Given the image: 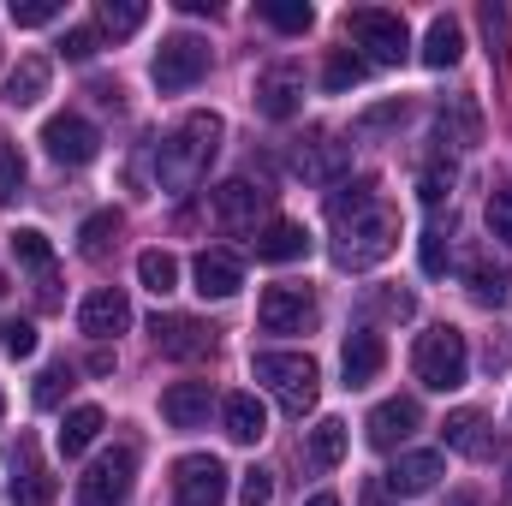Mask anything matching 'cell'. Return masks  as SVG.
<instances>
[{"instance_id": "obj_28", "label": "cell", "mask_w": 512, "mask_h": 506, "mask_svg": "<svg viewBox=\"0 0 512 506\" xmlns=\"http://www.w3.org/2000/svg\"><path fill=\"white\" fill-rule=\"evenodd\" d=\"M96 435H102V411H96V405H78V411H66V423H60V453L78 459V453H90Z\"/></svg>"}, {"instance_id": "obj_29", "label": "cell", "mask_w": 512, "mask_h": 506, "mask_svg": "<svg viewBox=\"0 0 512 506\" xmlns=\"http://www.w3.org/2000/svg\"><path fill=\"white\" fill-rule=\"evenodd\" d=\"M346 459V423L340 417H322L316 429H310V465L316 471H334Z\"/></svg>"}, {"instance_id": "obj_27", "label": "cell", "mask_w": 512, "mask_h": 506, "mask_svg": "<svg viewBox=\"0 0 512 506\" xmlns=\"http://www.w3.org/2000/svg\"><path fill=\"white\" fill-rule=\"evenodd\" d=\"M441 441L453 447V453H489V423H483V411H453L447 423H441Z\"/></svg>"}, {"instance_id": "obj_10", "label": "cell", "mask_w": 512, "mask_h": 506, "mask_svg": "<svg viewBox=\"0 0 512 506\" xmlns=\"http://www.w3.org/2000/svg\"><path fill=\"white\" fill-rule=\"evenodd\" d=\"M42 143H48V155H54L60 167H90L96 149H102V137H96V126H90L84 114H54V120L42 126Z\"/></svg>"}, {"instance_id": "obj_36", "label": "cell", "mask_w": 512, "mask_h": 506, "mask_svg": "<svg viewBox=\"0 0 512 506\" xmlns=\"http://www.w3.org/2000/svg\"><path fill=\"white\" fill-rule=\"evenodd\" d=\"M507 292H512L507 268H489V262H471V298H477V304H489V310H501V304H507Z\"/></svg>"}, {"instance_id": "obj_17", "label": "cell", "mask_w": 512, "mask_h": 506, "mask_svg": "<svg viewBox=\"0 0 512 506\" xmlns=\"http://www.w3.org/2000/svg\"><path fill=\"white\" fill-rule=\"evenodd\" d=\"M209 405H215L209 381H173V387L161 393V417H167L173 429H203V423H209Z\"/></svg>"}, {"instance_id": "obj_26", "label": "cell", "mask_w": 512, "mask_h": 506, "mask_svg": "<svg viewBox=\"0 0 512 506\" xmlns=\"http://www.w3.org/2000/svg\"><path fill=\"white\" fill-rule=\"evenodd\" d=\"M6 245H12V256H18L24 268H36V274H42V304H54V286H48V280H54V245H48L36 227H18Z\"/></svg>"}, {"instance_id": "obj_45", "label": "cell", "mask_w": 512, "mask_h": 506, "mask_svg": "<svg viewBox=\"0 0 512 506\" xmlns=\"http://www.w3.org/2000/svg\"><path fill=\"white\" fill-rule=\"evenodd\" d=\"M423 274H447V233H423Z\"/></svg>"}, {"instance_id": "obj_35", "label": "cell", "mask_w": 512, "mask_h": 506, "mask_svg": "<svg viewBox=\"0 0 512 506\" xmlns=\"http://www.w3.org/2000/svg\"><path fill=\"white\" fill-rule=\"evenodd\" d=\"M137 280H143L155 298H167V292L179 286V262H173L167 251H143L137 256Z\"/></svg>"}, {"instance_id": "obj_41", "label": "cell", "mask_w": 512, "mask_h": 506, "mask_svg": "<svg viewBox=\"0 0 512 506\" xmlns=\"http://www.w3.org/2000/svg\"><path fill=\"white\" fill-rule=\"evenodd\" d=\"M96 48H102V36H96L90 24H78V30L60 36V54H66V60H96Z\"/></svg>"}, {"instance_id": "obj_44", "label": "cell", "mask_w": 512, "mask_h": 506, "mask_svg": "<svg viewBox=\"0 0 512 506\" xmlns=\"http://www.w3.org/2000/svg\"><path fill=\"white\" fill-rule=\"evenodd\" d=\"M239 495H245V506H268L274 501V471H245V483H239Z\"/></svg>"}, {"instance_id": "obj_21", "label": "cell", "mask_w": 512, "mask_h": 506, "mask_svg": "<svg viewBox=\"0 0 512 506\" xmlns=\"http://www.w3.org/2000/svg\"><path fill=\"white\" fill-rule=\"evenodd\" d=\"M292 167H298L304 179H316V185H328V179H334V173L346 167V149H340V143H334L328 131H316L310 143H298V149H292Z\"/></svg>"}, {"instance_id": "obj_8", "label": "cell", "mask_w": 512, "mask_h": 506, "mask_svg": "<svg viewBox=\"0 0 512 506\" xmlns=\"http://www.w3.org/2000/svg\"><path fill=\"white\" fill-rule=\"evenodd\" d=\"M227 501V465L215 453H191L173 465V506H221Z\"/></svg>"}, {"instance_id": "obj_37", "label": "cell", "mask_w": 512, "mask_h": 506, "mask_svg": "<svg viewBox=\"0 0 512 506\" xmlns=\"http://www.w3.org/2000/svg\"><path fill=\"white\" fill-rule=\"evenodd\" d=\"M417 197H423L429 209H435L441 197H453V161H447V155H429V161H423V173H417Z\"/></svg>"}, {"instance_id": "obj_4", "label": "cell", "mask_w": 512, "mask_h": 506, "mask_svg": "<svg viewBox=\"0 0 512 506\" xmlns=\"http://www.w3.org/2000/svg\"><path fill=\"white\" fill-rule=\"evenodd\" d=\"M251 376L280 399V411H286V417H304V411L316 405V393H322V387H316L322 376H316V364H310L304 352H256Z\"/></svg>"}, {"instance_id": "obj_40", "label": "cell", "mask_w": 512, "mask_h": 506, "mask_svg": "<svg viewBox=\"0 0 512 506\" xmlns=\"http://www.w3.org/2000/svg\"><path fill=\"white\" fill-rule=\"evenodd\" d=\"M60 18V0H12V24L18 30H42Z\"/></svg>"}, {"instance_id": "obj_14", "label": "cell", "mask_w": 512, "mask_h": 506, "mask_svg": "<svg viewBox=\"0 0 512 506\" xmlns=\"http://www.w3.org/2000/svg\"><path fill=\"white\" fill-rule=\"evenodd\" d=\"M417 423H423V411H417V399H382L376 411H370V423H364V435H370V447H382V453H393L399 441H411L417 435Z\"/></svg>"}, {"instance_id": "obj_13", "label": "cell", "mask_w": 512, "mask_h": 506, "mask_svg": "<svg viewBox=\"0 0 512 506\" xmlns=\"http://www.w3.org/2000/svg\"><path fill=\"white\" fill-rule=\"evenodd\" d=\"M149 334L167 358H209L215 352V328H203L197 316H155Z\"/></svg>"}, {"instance_id": "obj_34", "label": "cell", "mask_w": 512, "mask_h": 506, "mask_svg": "<svg viewBox=\"0 0 512 506\" xmlns=\"http://www.w3.org/2000/svg\"><path fill=\"white\" fill-rule=\"evenodd\" d=\"M96 18H102V30H108V36H137V30H143V18H149V6H143V0H102V6H96Z\"/></svg>"}, {"instance_id": "obj_31", "label": "cell", "mask_w": 512, "mask_h": 506, "mask_svg": "<svg viewBox=\"0 0 512 506\" xmlns=\"http://www.w3.org/2000/svg\"><path fill=\"white\" fill-rule=\"evenodd\" d=\"M256 12H262L274 30H286V36H304V30L316 24V6H310V0H262Z\"/></svg>"}, {"instance_id": "obj_1", "label": "cell", "mask_w": 512, "mask_h": 506, "mask_svg": "<svg viewBox=\"0 0 512 506\" xmlns=\"http://www.w3.org/2000/svg\"><path fill=\"white\" fill-rule=\"evenodd\" d=\"M328 221H334V233H340V245H334V262H340V268H376V262H387L393 245H399V215L376 197V179L340 185V191L328 197Z\"/></svg>"}, {"instance_id": "obj_2", "label": "cell", "mask_w": 512, "mask_h": 506, "mask_svg": "<svg viewBox=\"0 0 512 506\" xmlns=\"http://www.w3.org/2000/svg\"><path fill=\"white\" fill-rule=\"evenodd\" d=\"M221 131H227L221 114H191L185 126L173 131L161 143V191H173V197L197 191L203 173H209V161H215V149H221Z\"/></svg>"}, {"instance_id": "obj_49", "label": "cell", "mask_w": 512, "mask_h": 506, "mask_svg": "<svg viewBox=\"0 0 512 506\" xmlns=\"http://www.w3.org/2000/svg\"><path fill=\"white\" fill-rule=\"evenodd\" d=\"M501 501L512 506V465H507V483H501Z\"/></svg>"}, {"instance_id": "obj_5", "label": "cell", "mask_w": 512, "mask_h": 506, "mask_svg": "<svg viewBox=\"0 0 512 506\" xmlns=\"http://www.w3.org/2000/svg\"><path fill=\"white\" fill-rule=\"evenodd\" d=\"M346 36H352V54L364 66H399L411 54V30L399 12H382V6H358L346 12Z\"/></svg>"}, {"instance_id": "obj_50", "label": "cell", "mask_w": 512, "mask_h": 506, "mask_svg": "<svg viewBox=\"0 0 512 506\" xmlns=\"http://www.w3.org/2000/svg\"><path fill=\"white\" fill-rule=\"evenodd\" d=\"M304 506H340V501L334 495H316V501H304Z\"/></svg>"}, {"instance_id": "obj_39", "label": "cell", "mask_w": 512, "mask_h": 506, "mask_svg": "<svg viewBox=\"0 0 512 506\" xmlns=\"http://www.w3.org/2000/svg\"><path fill=\"white\" fill-rule=\"evenodd\" d=\"M66 387H72V364H48V370L36 376V405L54 411V405L66 399Z\"/></svg>"}, {"instance_id": "obj_18", "label": "cell", "mask_w": 512, "mask_h": 506, "mask_svg": "<svg viewBox=\"0 0 512 506\" xmlns=\"http://www.w3.org/2000/svg\"><path fill=\"white\" fill-rule=\"evenodd\" d=\"M48 78H54V66H48L42 54H24V60L6 72V84H0V102H6V108H36V102L48 96Z\"/></svg>"}, {"instance_id": "obj_42", "label": "cell", "mask_w": 512, "mask_h": 506, "mask_svg": "<svg viewBox=\"0 0 512 506\" xmlns=\"http://www.w3.org/2000/svg\"><path fill=\"white\" fill-rule=\"evenodd\" d=\"M24 191V155L18 149H0V203H12Z\"/></svg>"}, {"instance_id": "obj_20", "label": "cell", "mask_w": 512, "mask_h": 506, "mask_svg": "<svg viewBox=\"0 0 512 506\" xmlns=\"http://www.w3.org/2000/svg\"><path fill=\"white\" fill-rule=\"evenodd\" d=\"M441 483V453H399L387 465V489L393 495H429Z\"/></svg>"}, {"instance_id": "obj_15", "label": "cell", "mask_w": 512, "mask_h": 506, "mask_svg": "<svg viewBox=\"0 0 512 506\" xmlns=\"http://www.w3.org/2000/svg\"><path fill=\"white\" fill-rule=\"evenodd\" d=\"M262 203H268V191L251 185V179H227V185H215V221H221L227 233H245L256 215H262Z\"/></svg>"}, {"instance_id": "obj_7", "label": "cell", "mask_w": 512, "mask_h": 506, "mask_svg": "<svg viewBox=\"0 0 512 506\" xmlns=\"http://www.w3.org/2000/svg\"><path fill=\"white\" fill-rule=\"evenodd\" d=\"M131 477H137V453H131V447L102 453V459L78 477V506H126L131 501Z\"/></svg>"}, {"instance_id": "obj_33", "label": "cell", "mask_w": 512, "mask_h": 506, "mask_svg": "<svg viewBox=\"0 0 512 506\" xmlns=\"http://www.w3.org/2000/svg\"><path fill=\"white\" fill-rule=\"evenodd\" d=\"M78 239H84L78 251L90 256V262H102V256H108V245L120 239V209H102V215H90V221L78 227Z\"/></svg>"}, {"instance_id": "obj_30", "label": "cell", "mask_w": 512, "mask_h": 506, "mask_svg": "<svg viewBox=\"0 0 512 506\" xmlns=\"http://www.w3.org/2000/svg\"><path fill=\"white\" fill-rule=\"evenodd\" d=\"M441 137L453 143V149H477L483 143V120H477V108L459 96L453 108H441Z\"/></svg>"}, {"instance_id": "obj_16", "label": "cell", "mask_w": 512, "mask_h": 506, "mask_svg": "<svg viewBox=\"0 0 512 506\" xmlns=\"http://www.w3.org/2000/svg\"><path fill=\"white\" fill-rule=\"evenodd\" d=\"M387 364V346L376 328H358L346 346H340V376H346V387H370V381L382 376Z\"/></svg>"}, {"instance_id": "obj_38", "label": "cell", "mask_w": 512, "mask_h": 506, "mask_svg": "<svg viewBox=\"0 0 512 506\" xmlns=\"http://www.w3.org/2000/svg\"><path fill=\"white\" fill-rule=\"evenodd\" d=\"M364 310H370V316H387V322H411V316H417V298L399 292V286H382V292L364 298Z\"/></svg>"}, {"instance_id": "obj_9", "label": "cell", "mask_w": 512, "mask_h": 506, "mask_svg": "<svg viewBox=\"0 0 512 506\" xmlns=\"http://www.w3.org/2000/svg\"><path fill=\"white\" fill-rule=\"evenodd\" d=\"M256 322H262V334H304L316 322V292L310 286H268L256 304Z\"/></svg>"}, {"instance_id": "obj_11", "label": "cell", "mask_w": 512, "mask_h": 506, "mask_svg": "<svg viewBox=\"0 0 512 506\" xmlns=\"http://www.w3.org/2000/svg\"><path fill=\"white\" fill-rule=\"evenodd\" d=\"M298 96H304V72H298L292 60L256 72V114H262V120H292V114H298Z\"/></svg>"}, {"instance_id": "obj_22", "label": "cell", "mask_w": 512, "mask_h": 506, "mask_svg": "<svg viewBox=\"0 0 512 506\" xmlns=\"http://www.w3.org/2000/svg\"><path fill=\"white\" fill-rule=\"evenodd\" d=\"M18 477H12V506H48L54 501V477L36 465V447L30 441H18Z\"/></svg>"}, {"instance_id": "obj_48", "label": "cell", "mask_w": 512, "mask_h": 506, "mask_svg": "<svg viewBox=\"0 0 512 506\" xmlns=\"http://www.w3.org/2000/svg\"><path fill=\"white\" fill-rule=\"evenodd\" d=\"M90 376H114V352H108V346L90 352Z\"/></svg>"}, {"instance_id": "obj_32", "label": "cell", "mask_w": 512, "mask_h": 506, "mask_svg": "<svg viewBox=\"0 0 512 506\" xmlns=\"http://www.w3.org/2000/svg\"><path fill=\"white\" fill-rule=\"evenodd\" d=\"M364 72H370V66H364L352 48H334V54H328V72H322V90H328V96H346V90L364 84Z\"/></svg>"}, {"instance_id": "obj_47", "label": "cell", "mask_w": 512, "mask_h": 506, "mask_svg": "<svg viewBox=\"0 0 512 506\" xmlns=\"http://www.w3.org/2000/svg\"><path fill=\"white\" fill-rule=\"evenodd\" d=\"M399 114H405L399 102H393V108H376V114H364V120H358V131H382V126H393Z\"/></svg>"}, {"instance_id": "obj_6", "label": "cell", "mask_w": 512, "mask_h": 506, "mask_svg": "<svg viewBox=\"0 0 512 506\" xmlns=\"http://www.w3.org/2000/svg\"><path fill=\"white\" fill-rule=\"evenodd\" d=\"M203 72H209V42H203V36L179 30V36L161 42V54H155V90H161V96H185V90H197Z\"/></svg>"}, {"instance_id": "obj_51", "label": "cell", "mask_w": 512, "mask_h": 506, "mask_svg": "<svg viewBox=\"0 0 512 506\" xmlns=\"http://www.w3.org/2000/svg\"><path fill=\"white\" fill-rule=\"evenodd\" d=\"M0 417H6V399H0Z\"/></svg>"}, {"instance_id": "obj_25", "label": "cell", "mask_w": 512, "mask_h": 506, "mask_svg": "<svg viewBox=\"0 0 512 506\" xmlns=\"http://www.w3.org/2000/svg\"><path fill=\"white\" fill-rule=\"evenodd\" d=\"M459 54H465V30H459V18H435L429 24V36H423V66H435V72H447V66H459Z\"/></svg>"}, {"instance_id": "obj_46", "label": "cell", "mask_w": 512, "mask_h": 506, "mask_svg": "<svg viewBox=\"0 0 512 506\" xmlns=\"http://www.w3.org/2000/svg\"><path fill=\"white\" fill-rule=\"evenodd\" d=\"M6 352H12V358H30V352H36V328H30V322H12V328H6Z\"/></svg>"}, {"instance_id": "obj_43", "label": "cell", "mask_w": 512, "mask_h": 506, "mask_svg": "<svg viewBox=\"0 0 512 506\" xmlns=\"http://www.w3.org/2000/svg\"><path fill=\"white\" fill-rule=\"evenodd\" d=\"M489 239L512 245V191H495L489 197Z\"/></svg>"}, {"instance_id": "obj_23", "label": "cell", "mask_w": 512, "mask_h": 506, "mask_svg": "<svg viewBox=\"0 0 512 506\" xmlns=\"http://www.w3.org/2000/svg\"><path fill=\"white\" fill-rule=\"evenodd\" d=\"M304 251H310V233H304L298 221H268V227L256 233V256H262V262H298Z\"/></svg>"}, {"instance_id": "obj_19", "label": "cell", "mask_w": 512, "mask_h": 506, "mask_svg": "<svg viewBox=\"0 0 512 506\" xmlns=\"http://www.w3.org/2000/svg\"><path fill=\"white\" fill-rule=\"evenodd\" d=\"M191 274H197V292H203V298H233V292L245 286V262L233 251H203L191 262Z\"/></svg>"}, {"instance_id": "obj_24", "label": "cell", "mask_w": 512, "mask_h": 506, "mask_svg": "<svg viewBox=\"0 0 512 506\" xmlns=\"http://www.w3.org/2000/svg\"><path fill=\"white\" fill-rule=\"evenodd\" d=\"M221 417H227V435H233V441H245V447L268 435V411H262V399H256V393H227Z\"/></svg>"}, {"instance_id": "obj_12", "label": "cell", "mask_w": 512, "mask_h": 506, "mask_svg": "<svg viewBox=\"0 0 512 506\" xmlns=\"http://www.w3.org/2000/svg\"><path fill=\"white\" fill-rule=\"evenodd\" d=\"M78 328L90 334V340H114V334H126L131 328V298L120 286H96L90 298H84V310H78Z\"/></svg>"}, {"instance_id": "obj_3", "label": "cell", "mask_w": 512, "mask_h": 506, "mask_svg": "<svg viewBox=\"0 0 512 506\" xmlns=\"http://www.w3.org/2000/svg\"><path fill=\"white\" fill-rule=\"evenodd\" d=\"M411 370L417 381L429 387V393H453V387H465L471 376V346H465V334L459 328H429V334H417V346H411Z\"/></svg>"}]
</instances>
